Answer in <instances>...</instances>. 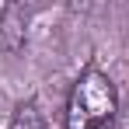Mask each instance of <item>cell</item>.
Returning a JSON list of instances; mask_svg holds the SVG:
<instances>
[{
	"instance_id": "1",
	"label": "cell",
	"mask_w": 129,
	"mask_h": 129,
	"mask_svg": "<svg viewBox=\"0 0 129 129\" xmlns=\"http://www.w3.org/2000/svg\"><path fill=\"white\" fill-rule=\"evenodd\" d=\"M119 87L101 66H84L70 84L63 105V129H115Z\"/></svg>"
},
{
	"instance_id": "3",
	"label": "cell",
	"mask_w": 129,
	"mask_h": 129,
	"mask_svg": "<svg viewBox=\"0 0 129 129\" xmlns=\"http://www.w3.org/2000/svg\"><path fill=\"white\" fill-rule=\"evenodd\" d=\"M7 129H49L42 105H39V101H21V105L14 108L11 126H7Z\"/></svg>"
},
{
	"instance_id": "2",
	"label": "cell",
	"mask_w": 129,
	"mask_h": 129,
	"mask_svg": "<svg viewBox=\"0 0 129 129\" xmlns=\"http://www.w3.org/2000/svg\"><path fill=\"white\" fill-rule=\"evenodd\" d=\"M28 21H31V7L28 4H7L0 11V49L4 52H18L24 45Z\"/></svg>"
}]
</instances>
